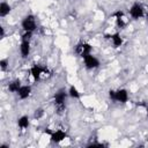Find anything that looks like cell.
<instances>
[{"label":"cell","instance_id":"1","mask_svg":"<svg viewBox=\"0 0 148 148\" xmlns=\"http://www.w3.org/2000/svg\"><path fill=\"white\" fill-rule=\"evenodd\" d=\"M67 96H68V91H66L65 89H59L53 96V103L59 114H61L62 111L65 110V103H66Z\"/></svg>","mask_w":148,"mask_h":148},{"label":"cell","instance_id":"2","mask_svg":"<svg viewBox=\"0 0 148 148\" xmlns=\"http://www.w3.org/2000/svg\"><path fill=\"white\" fill-rule=\"evenodd\" d=\"M109 97L113 102L125 104L128 101V92L126 89H117V90H109Z\"/></svg>","mask_w":148,"mask_h":148},{"label":"cell","instance_id":"3","mask_svg":"<svg viewBox=\"0 0 148 148\" xmlns=\"http://www.w3.org/2000/svg\"><path fill=\"white\" fill-rule=\"evenodd\" d=\"M21 27L23 29V31H30L34 32L37 29V22H36V17L34 14H28L23 17L22 22H21Z\"/></svg>","mask_w":148,"mask_h":148},{"label":"cell","instance_id":"4","mask_svg":"<svg viewBox=\"0 0 148 148\" xmlns=\"http://www.w3.org/2000/svg\"><path fill=\"white\" fill-rule=\"evenodd\" d=\"M74 51H75V53H76L79 57H81V58L83 59L84 57H87L88 54L91 53L92 46H91L89 43H87V42H81V43H79V44L75 45Z\"/></svg>","mask_w":148,"mask_h":148},{"label":"cell","instance_id":"5","mask_svg":"<svg viewBox=\"0 0 148 148\" xmlns=\"http://www.w3.org/2000/svg\"><path fill=\"white\" fill-rule=\"evenodd\" d=\"M130 15L133 20H139L145 15V9L141 3L134 2L130 8Z\"/></svg>","mask_w":148,"mask_h":148},{"label":"cell","instance_id":"6","mask_svg":"<svg viewBox=\"0 0 148 148\" xmlns=\"http://www.w3.org/2000/svg\"><path fill=\"white\" fill-rule=\"evenodd\" d=\"M83 62H84V67L87 69H95L97 67H99V60L92 54H88L87 57L83 58Z\"/></svg>","mask_w":148,"mask_h":148},{"label":"cell","instance_id":"7","mask_svg":"<svg viewBox=\"0 0 148 148\" xmlns=\"http://www.w3.org/2000/svg\"><path fill=\"white\" fill-rule=\"evenodd\" d=\"M30 75L32 76V79L35 80V81H38L39 79H40V76H42V74L44 73V72H46V68L45 67H42V66H39V65H37V64H35V65H32L31 67H30Z\"/></svg>","mask_w":148,"mask_h":148},{"label":"cell","instance_id":"8","mask_svg":"<svg viewBox=\"0 0 148 148\" xmlns=\"http://www.w3.org/2000/svg\"><path fill=\"white\" fill-rule=\"evenodd\" d=\"M66 136H67L66 132H64L62 130H58L51 133V141L53 143H60L62 140L66 139Z\"/></svg>","mask_w":148,"mask_h":148},{"label":"cell","instance_id":"9","mask_svg":"<svg viewBox=\"0 0 148 148\" xmlns=\"http://www.w3.org/2000/svg\"><path fill=\"white\" fill-rule=\"evenodd\" d=\"M20 53H21V57L22 58H28V56L30 54V40L21 39Z\"/></svg>","mask_w":148,"mask_h":148},{"label":"cell","instance_id":"10","mask_svg":"<svg viewBox=\"0 0 148 148\" xmlns=\"http://www.w3.org/2000/svg\"><path fill=\"white\" fill-rule=\"evenodd\" d=\"M106 38H109L112 42V45L114 47H119L123 45V38H121L120 34H118V32H114L112 35H106Z\"/></svg>","mask_w":148,"mask_h":148},{"label":"cell","instance_id":"11","mask_svg":"<svg viewBox=\"0 0 148 148\" xmlns=\"http://www.w3.org/2000/svg\"><path fill=\"white\" fill-rule=\"evenodd\" d=\"M20 99H27L31 94V87L30 86H21L18 91L16 92Z\"/></svg>","mask_w":148,"mask_h":148},{"label":"cell","instance_id":"12","mask_svg":"<svg viewBox=\"0 0 148 148\" xmlns=\"http://www.w3.org/2000/svg\"><path fill=\"white\" fill-rule=\"evenodd\" d=\"M113 17L116 20V24L119 28H124L125 27V20H124V13L121 10H118L116 13H113Z\"/></svg>","mask_w":148,"mask_h":148},{"label":"cell","instance_id":"13","mask_svg":"<svg viewBox=\"0 0 148 148\" xmlns=\"http://www.w3.org/2000/svg\"><path fill=\"white\" fill-rule=\"evenodd\" d=\"M29 125H30V120H29V117H28V116H21V117L17 119V126H18L21 130L28 128Z\"/></svg>","mask_w":148,"mask_h":148},{"label":"cell","instance_id":"14","mask_svg":"<svg viewBox=\"0 0 148 148\" xmlns=\"http://www.w3.org/2000/svg\"><path fill=\"white\" fill-rule=\"evenodd\" d=\"M10 10H12V7H10V5L7 3L6 1H2V2L0 3V16H1V17L7 16V15L10 13Z\"/></svg>","mask_w":148,"mask_h":148},{"label":"cell","instance_id":"15","mask_svg":"<svg viewBox=\"0 0 148 148\" xmlns=\"http://www.w3.org/2000/svg\"><path fill=\"white\" fill-rule=\"evenodd\" d=\"M21 81L18 80V79H16V80H13V81H10L9 83H8V90L10 91V92H17L18 91V89L21 88Z\"/></svg>","mask_w":148,"mask_h":148},{"label":"cell","instance_id":"16","mask_svg":"<svg viewBox=\"0 0 148 148\" xmlns=\"http://www.w3.org/2000/svg\"><path fill=\"white\" fill-rule=\"evenodd\" d=\"M68 96H71V97L74 98V99H79L81 95H80V92H79V90H77L76 87L71 86L69 89H68Z\"/></svg>","mask_w":148,"mask_h":148},{"label":"cell","instance_id":"17","mask_svg":"<svg viewBox=\"0 0 148 148\" xmlns=\"http://www.w3.org/2000/svg\"><path fill=\"white\" fill-rule=\"evenodd\" d=\"M43 116H44V110H43L42 108H38V109H36V110H35L34 117H35L36 119H40Z\"/></svg>","mask_w":148,"mask_h":148},{"label":"cell","instance_id":"18","mask_svg":"<svg viewBox=\"0 0 148 148\" xmlns=\"http://www.w3.org/2000/svg\"><path fill=\"white\" fill-rule=\"evenodd\" d=\"M8 67V60L7 59H1L0 60V68L1 71H6Z\"/></svg>","mask_w":148,"mask_h":148},{"label":"cell","instance_id":"19","mask_svg":"<svg viewBox=\"0 0 148 148\" xmlns=\"http://www.w3.org/2000/svg\"><path fill=\"white\" fill-rule=\"evenodd\" d=\"M31 36H32V32H30V31H24L23 35H22V37H21V39L30 40V39H31Z\"/></svg>","mask_w":148,"mask_h":148},{"label":"cell","instance_id":"20","mask_svg":"<svg viewBox=\"0 0 148 148\" xmlns=\"http://www.w3.org/2000/svg\"><path fill=\"white\" fill-rule=\"evenodd\" d=\"M3 37H5V28L0 27V38H3Z\"/></svg>","mask_w":148,"mask_h":148},{"label":"cell","instance_id":"21","mask_svg":"<svg viewBox=\"0 0 148 148\" xmlns=\"http://www.w3.org/2000/svg\"><path fill=\"white\" fill-rule=\"evenodd\" d=\"M147 18H148V15H147Z\"/></svg>","mask_w":148,"mask_h":148}]
</instances>
